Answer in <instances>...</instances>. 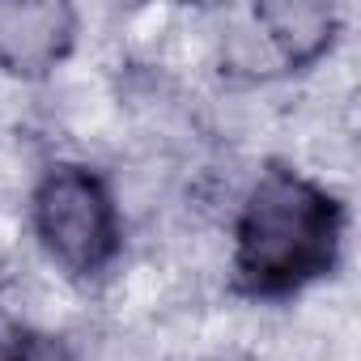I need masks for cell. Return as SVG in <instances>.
Returning a JSON list of instances; mask_svg holds the SVG:
<instances>
[{
	"mask_svg": "<svg viewBox=\"0 0 361 361\" xmlns=\"http://www.w3.org/2000/svg\"><path fill=\"white\" fill-rule=\"evenodd\" d=\"M77 35V18L60 0H5L0 5V68L13 77L51 73Z\"/></svg>",
	"mask_w": 361,
	"mask_h": 361,
	"instance_id": "3",
	"label": "cell"
},
{
	"mask_svg": "<svg viewBox=\"0 0 361 361\" xmlns=\"http://www.w3.org/2000/svg\"><path fill=\"white\" fill-rule=\"evenodd\" d=\"M209 361H251V357H243V353H217V357H209Z\"/></svg>",
	"mask_w": 361,
	"mask_h": 361,
	"instance_id": "6",
	"label": "cell"
},
{
	"mask_svg": "<svg viewBox=\"0 0 361 361\" xmlns=\"http://www.w3.org/2000/svg\"><path fill=\"white\" fill-rule=\"evenodd\" d=\"M259 35L272 47L276 68H302L314 64L331 39H336V9L314 0H285V5H259L255 9Z\"/></svg>",
	"mask_w": 361,
	"mask_h": 361,
	"instance_id": "4",
	"label": "cell"
},
{
	"mask_svg": "<svg viewBox=\"0 0 361 361\" xmlns=\"http://www.w3.org/2000/svg\"><path fill=\"white\" fill-rule=\"evenodd\" d=\"M344 209L306 174L268 166L243 200L234 230V272L255 298H285L331 272Z\"/></svg>",
	"mask_w": 361,
	"mask_h": 361,
	"instance_id": "1",
	"label": "cell"
},
{
	"mask_svg": "<svg viewBox=\"0 0 361 361\" xmlns=\"http://www.w3.org/2000/svg\"><path fill=\"white\" fill-rule=\"evenodd\" d=\"M35 230L47 255L73 276L102 272L119 251V213L98 174L51 166L35 188Z\"/></svg>",
	"mask_w": 361,
	"mask_h": 361,
	"instance_id": "2",
	"label": "cell"
},
{
	"mask_svg": "<svg viewBox=\"0 0 361 361\" xmlns=\"http://www.w3.org/2000/svg\"><path fill=\"white\" fill-rule=\"evenodd\" d=\"M0 361H73L68 348L51 336H35L18 319L0 314Z\"/></svg>",
	"mask_w": 361,
	"mask_h": 361,
	"instance_id": "5",
	"label": "cell"
}]
</instances>
